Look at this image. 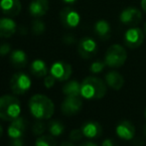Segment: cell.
<instances>
[{"instance_id": "cell-1", "label": "cell", "mask_w": 146, "mask_h": 146, "mask_svg": "<svg viewBox=\"0 0 146 146\" xmlns=\"http://www.w3.org/2000/svg\"><path fill=\"white\" fill-rule=\"evenodd\" d=\"M30 112L37 119H49L54 114V102L44 94H35L29 100Z\"/></svg>"}, {"instance_id": "cell-2", "label": "cell", "mask_w": 146, "mask_h": 146, "mask_svg": "<svg viewBox=\"0 0 146 146\" xmlns=\"http://www.w3.org/2000/svg\"><path fill=\"white\" fill-rule=\"evenodd\" d=\"M106 90V84L96 77H87L81 84V96L86 100H100Z\"/></svg>"}, {"instance_id": "cell-3", "label": "cell", "mask_w": 146, "mask_h": 146, "mask_svg": "<svg viewBox=\"0 0 146 146\" xmlns=\"http://www.w3.org/2000/svg\"><path fill=\"white\" fill-rule=\"evenodd\" d=\"M21 106L16 96L5 94L0 98V118L5 121H12L20 116Z\"/></svg>"}, {"instance_id": "cell-4", "label": "cell", "mask_w": 146, "mask_h": 146, "mask_svg": "<svg viewBox=\"0 0 146 146\" xmlns=\"http://www.w3.org/2000/svg\"><path fill=\"white\" fill-rule=\"evenodd\" d=\"M127 60V52L121 45L113 44L108 47L104 55V62L110 68H120Z\"/></svg>"}, {"instance_id": "cell-5", "label": "cell", "mask_w": 146, "mask_h": 146, "mask_svg": "<svg viewBox=\"0 0 146 146\" xmlns=\"http://www.w3.org/2000/svg\"><path fill=\"white\" fill-rule=\"evenodd\" d=\"M31 88V79L25 73L14 74L10 79V88L15 94H24Z\"/></svg>"}, {"instance_id": "cell-6", "label": "cell", "mask_w": 146, "mask_h": 146, "mask_svg": "<svg viewBox=\"0 0 146 146\" xmlns=\"http://www.w3.org/2000/svg\"><path fill=\"white\" fill-rule=\"evenodd\" d=\"M144 32L138 27H130L127 29L123 36V41L129 49H136L142 45L144 41Z\"/></svg>"}, {"instance_id": "cell-7", "label": "cell", "mask_w": 146, "mask_h": 146, "mask_svg": "<svg viewBox=\"0 0 146 146\" xmlns=\"http://www.w3.org/2000/svg\"><path fill=\"white\" fill-rule=\"evenodd\" d=\"M142 19V13L137 7L129 6L126 7L119 14V21L126 26H136Z\"/></svg>"}, {"instance_id": "cell-8", "label": "cell", "mask_w": 146, "mask_h": 146, "mask_svg": "<svg viewBox=\"0 0 146 146\" xmlns=\"http://www.w3.org/2000/svg\"><path fill=\"white\" fill-rule=\"evenodd\" d=\"M78 53L83 59H92L98 53V44L90 37H84L78 43Z\"/></svg>"}, {"instance_id": "cell-9", "label": "cell", "mask_w": 146, "mask_h": 146, "mask_svg": "<svg viewBox=\"0 0 146 146\" xmlns=\"http://www.w3.org/2000/svg\"><path fill=\"white\" fill-rule=\"evenodd\" d=\"M72 66L64 61H58L54 63L50 69V74L59 82L68 81L72 76Z\"/></svg>"}, {"instance_id": "cell-10", "label": "cell", "mask_w": 146, "mask_h": 146, "mask_svg": "<svg viewBox=\"0 0 146 146\" xmlns=\"http://www.w3.org/2000/svg\"><path fill=\"white\" fill-rule=\"evenodd\" d=\"M60 20L66 28H76L81 22L79 12L71 7H65L60 12Z\"/></svg>"}, {"instance_id": "cell-11", "label": "cell", "mask_w": 146, "mask_h": 146, "mask_svg": "<svg viewBox=\"0 0 146 146\" xmlns=\"http://www.w3.org/2000/svg\"><path fill=\"white\" fill-rule=\"evenodd\" d=\"M83 108V100L80 96H67L61 104V110L65 115L71 116L78 113Z\"/></svg>"}, {"instance_id": "cell-12", "label": "cell", "mask_w": 146, "mask_h": 146, "mask_svg": "<svg viewBox=\"0 0 146 146\" xmlns=\"http://www.w3.org/2000/svg\"><path fill=\"white\" fill-rule=\"evenodd\" d=\"M115 132L119 138L123 140H131L135 136V127L131 121L123 120L115 127Z\"/></svg>"}, {"instance_id": "cell-13", "label": "cell", "mask_w": 146, "mask_h": 146, "mask_svg": "<svg viewBox=\"0 0 146 146\" xmlns=\"http://www.w3.org/2000/svg\"><path fill=\"white\" fill-rule=\"evenodd\" d=\"M0 9L8 17H15L21 12L20 0H0Z\"/></svg>"}, {"instance_id": "cell-14", "label": "cell", "mask_w": 146, "mask_h": 146, "mask_svg": "<svg viewBox=\"0 0 146 146\" xmlns=\"http://www.w3.org/2000/svg\"><path fill=\"white\" fill-rule=\"evenodd\" d=\"M50 4L49 0H31L29 4V12L35 18H40L48 12Z\"/></svg>"}, {"instance_id": "cell-15", "label": "cell", "mask_w": 146, "mask_h": 146, "mask_svg": "<svg viewBox=\"0 0 146 146\" xmlns=\"http://www.w3.org/2000/svg\"><path fill=\"white\" fill-rule=\"evenodd\" d=\"M25 119L23 117H17L16 119L12 120L11 124L8 127V135L11 138H20L23 136L24 132L26 130L27 126Z\"/></svg>"}, {"instance_id": "cell-16", "label": "cell", "mask_w": 146, "mask_h": 146, "mask_svg": "<svg viewBox=\"0 0 146 146\" xmlns=\"http://www.w3.org/2000/svg\"><path fill=\"white\" fill-rule=\"evenodd\" d=\"M16 22L10 17L0 18V38H10L16 33Z\"/></svg>"}, {"instance_id": "cell-17", "label": "cell", "mask_w": 146, "mask_h": 146, "mask_svg": "<svg viewBox=\"0 0 146 146\" xmlns=\"http://www.w3.org/2000/svg\"><path fill=\"white\" fill-rule=\"evenodd\" d=\"M81 129L84 133V136L87 138L94 139L102 134V125L96 121H87L84 123Z\"/></svg>"}, {"instance_id": "cell-18", "label": "cell", "mask_w": 146, "mask_h": 146, "mask_svg": "<svg viewBox=\"0 0 146 146\" xmlns=\"http://www.w3.org/2000/svg\"><path fill=\"white\" fill-rule=\"evenodd\" d=\"M104 80H106V86L115 90H119L124 85V78L116 71H110L106 73Z\"/></svg>"}, {"instance_id": "cell-19", "label": "cell", "mask_w": 146, "mask_h": 146, "mask_svg": "<svg viewBox=\"0 0 146 146\" xmlns=\"http://www.w3.org/2000/svg\"><path fill=\"white\" fill-rule=\"evenodd\" d=\"M94 33L102 40H108L111 36V26L106 20L100 19L94 23Z\"/></svg>"}, {"instance_id": "cell-20", "label": "cell", "mask_w": 146, "mask_h": 146, "mask_svg": "<svg viewBox=\"0 0 146 146\" xmlns=\"http://www.w3.org/2000/svg\"><path fill=\"white\" fill-rule=\"evenodd\" d=\"M10 63L16 69H22V68L26 67L28 64V58L27 55L24 51L16 49V50L12 51L11 55H10Z\"/></svg>"}, {"instance_id": "cell-21", "label": "cell", "mask_w": 146, "mask_h": 146, "mask_svg": "<svg viewBox=\"0 0 146 146\" xmlns=\"http://www.w3.org/2000/svg\"><path fill=\"white\" fill-rule=\"evenodd\" d=\"M30 71L33 76L37 78H43L46 77L48 74V67L46 63L43 60L37 59L31 63L30 65Z\"/></svg>"}, {"instance_id": "cell-22", "label": "cell", "mask_w": 146, "mask_h": 146, "mask_svg": "<svg viewBox=\"0 0 146 146\" xmlns=\"http://www.w3.org/2000/svg\"><path fill=\"white\" fill-rule=\"evenodd\" d=\"M63 94L66 96H81V84L76 80L68 82L63 87Z\"/></svg>"}, {"instance_id": "cell-23", "label": "cell", "mask_w": 146, "mask_h": 146, "mask_svg": "<svg viewBox=\"0 0 146 146\" xmlns=\"http://www.w3.org/2000/svg\"><path fill=\"white\" fill-rule=\"evenodd\" d=\"M48 130L52 136H60L65 131V126L59 120H52L48 124Z\"/></svg>"}, {"instance_id": "cell-24", "label": "cell", "mask_w": 146, "mask_h": 146, "mask_svg": "<svg viewBox=\"0 0 146 146\" xmlns=\"http://www.w3.org/2000/svg\"><path fill=\"white\" fill-rule=\"evenodd\" d=\"M35 146H57V143L52 135H42L36 140Z\"/></svg>"}, {"instance_id": "cell-25", "label": "cell", "mask_w": 146, "mask_h": 146, "mask_svg": "<svg viewBox=\"0 0 146 146\" xmlns=\"http://www.w3.org/2000/svg\"><path fill=\"white\" fill-rule=\"evenodd\" d=\"M31 29H32V32L34 35H42L45 32V30H46V25H45L44 22L37 18L36 20H34L32 22Z\"/></svg>"}, {"instance_id": "cell-26", "label": "cell", "mask_w": 146, "mask_h": 146, "mask_svg": "<svg viewBox=\"0 0 146 146\" xmlns=\"http://www.w3.org/2000/svg\"><path fill=\"white\" fill-rule=\"evenodd\" d=\"M106 67V62L98 60V61H94V63H92V65L90 66V71L92 74H100L104 71Z\"/></svg>"}, {"instance_id": "cell-27", "label": "cell", "mask_w": 146, "mask_h": 146, "mask_svg": "<svg viewBox=\"0 0 146 146\" xmlns=\"http://www.w3.org/2000/svg\"><path fill=\"white\" fill-rule=\"evenodd\" d=\"M47 129V125L42 121H37L32 127V131L35 135H42Z\"/></svg>"}, {"instance_id": "cell-28", "label": "cell", "mask_w": 146, "mask_h": 146, "mask_svg": "<svg viewBox=\"0 0 146 146\" xmlns=\"http://www.w3.org/2000/svg\"><path fill=\"white\" fill-rule=\"evenodd\" d=\"M69 137L73 142H77V141H80L83 139L84 133H83V131H82V129H73V130L70 132Z\"/></svg>"}, {"instance_id": "cell-29", "label": "cell", "mask_w": 146, "mask_h": 146, "mask_svg": "<svg viewBox=\"0 0 146 146\" xmlns=\"http://www.w3.org/2000/svg\"><path fill=\"white\" fill-rule=\"evenodd\" d=\"M56 81H57V80L55 79L52 75L46 76V77H45V79H44V86L47 88H51L54 87L55 82H56Z\"/></svg>"}, {"instance_id": "cell-30", "label": "cell", "mask_w": 146, "mask_h": 146, "mask_svg": "<svg viewBox=\"0 0 146 146\" xmlns=\"http://www.w3.org/2000/svg\"><path fill=\"white\" fill-rule=\"evenodd\" d=\"M11 51V47L8 43H2L0 44V56H5L9 54Z\"/></svg>"}, {"instance_id": "cell-31", "label": "cell", "mask_w": 146, "mask_h": 146, "mask_svg": "<svg viewBox=\"0 0 146 146\" xmlns=\"http://www.w3.org/2000/svg\"><path fill=\"white\" fill-rule=\"evenodd\" d=\"M9 146H24L22 137H20V138H11Z\"/></svg>"}, {"instance_id": "cell-32", "label": "cell", "mask_w": 146, "mask_h": 146, "mask_svg": "<svg viewBox=\"0 0 146 146\" xmlns=\"http://www.w3.org/2000/svg\"><path fill=\"white\" fill-rule=\"evenodd\" d=\"M75 37H73L72 35H67V36L64 37V42L66 44H73V43H75Z\"/></svg>"}, {"instance_id": "cell-33", "label": "cell", "mask_w": 146, "mask_h": 146, "mask_svg": "<svg viewBox=\"0 0 146 146\" xmlns=\"http://www.w3.org/2000/svg\"><path fill=\"white\" fill-rule=\"evenodd\" d=\"M102 146H116V144H115V142H114V141L112 140V139L106 138V140L102 141Z\"/></svg>"}, {"instance_id": "cell-34", "label": "cell", "mask_w": 146, "mask_h": 146, "mask_svg": "<svg viewBox=\"0 0 146 146\" xmlns=\"http://www.w3.org/2000/svg\"><path fill=\"white\" fill-rule=\"evenodd\" d=\"M80 146H98V145L96 143L92 142V141H86V142L82 143Z\"/></svg>"}, {"instance_id": "cell-35", "label": "cell", "mask_w": 146, "mask_h": 146, "mask_svg": "<svg viewBox=\"0 0 146 146\" xmlns=\"http://www.w3.org/2000/svg\"><path fill=\"white\" fill-rule=\"evenodd\" d=\"M60 146H75V144L73 142H71V141H64V142L61 143Z\"/></svg>"}, {"instance_id": "cell-36", "label": "cell", "mask_w": 146, "mask_h": 146, "mask_svg": "<svg viewBox=\"0 0 146 146\" xmlns=\"http://www.w3.org/2000/svg\"><path fill=\"white\" fill-rule=\"evenodd\" d=\"M141 8L146 13V0H141Z\"/></svg>"}, {"instance_id": "cell-37", "label": "cell", "mask_w": 146, "mask_h": 146, "mask_svg": "<svg viewBox=\"0 0 146 146\" xmlns=\"http://www.w3.org/2000/svg\"><path fill=\"white\" fill-rule=\"evenodd\" d=\"M64 2H66V3H69V4H73V3H75L77 0H63Z\"/></svg>"}, {"instance_id": "cell-38", "label": "cell", "mask_w": 146, "mask_h": 146, "mask_svg": "<svg viewBox=\"0 0 146 146\" xmlns=\"http://www.w3.org/2000/svg\"><path fill=\"white\" fill-rule=\"evenodd\" d=\"M2 134H3V128H2V126L0 125V137L2 136Z\"/></svg>"}, {"instance_id": "cell-39", "label": "cell", "mask_w": 146, "mask_h": 146, "mask_svg": "<svg viewBox=\"0 0 146 146\" xmlns=\"http://www.w3.org/2000/svg\"><path fill=\"white\" fill-rule=\"evenodd\" d=\"M143 32H144L145 36H146V23L144 24V27H143Z\"/></svg>"}, {"instance_id": "cell-40", "label": "cell", "mask_w": 146, "mask_h": 146, "mask_svg": "<svg viewBox=\"0 0 146 146\" xmlns=\"http://www.w3.org/2000/svg\"><path fill=\"white\" fill-rule=\"evenodd\" d=\"M143 132H144V135L146 136V125H144V127H143Z\"/></svg>"}, {"instance_id": "cell-41", "label": "cell", "mask_w": 146, "mask_h": 146, "mask_svg": "<svg viewBox=\"0 0 146 146\" xmlns=\"http://www.w3.org/2000/svg\"><path fill=\"white\" fill-rule=\"evenodd\" d=\"M144 117H145V119H146V108H145V110H144Z\"/></svg>"}]
</instances>
